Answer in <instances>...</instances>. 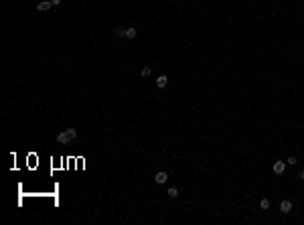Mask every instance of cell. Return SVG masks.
<instances>
[{
  "instance_id": "5bb4252c",
  "label": "cell",
  "mask_w": 304,
  "mask_h": 225,
  "mask_svg": "<svg viewBox=\"0 0 304 225\" xmlns=\"http://www.w3.org/2000/svg\"><path fill=\"white\" fill-rule=\"evenodd\" d=\"M300 181H304V171H302V172H300Z\"/></svg>"
},
{
  "instance_id": "277c9868",
  "label": "cell",
  "mask_w": 304,
  "mask_h": 225,
  "mask_svg": "<svg viewBox=\"0 0 304 225\" xmlns=\"http://www.w3.org/2000/svg\"><path fill=\"white\" fill-rule=\"evenodd\" d=\"M51 6H53V2H51V0H43V2H39V4H37V10H39V12H47Z\"/></svg>"
},
{
  "instance_id": "7a4b0ae2",
  "label": "cell",
  "mask_w": 304,
  "mask_h": 225,
  "mask_svg": "<svg viewBox=\"0 0 304 225\" xmlns=\"http://www.w3.org/2000/svg\"><path fill=\"white\" fill-rule=\"evenodd\" d=\"M154 181H156V185H164V183L168 181V175H166L164 171H160V172L154 175Z\"/></svg>"
},
{
  "instance_id": "30bf717a",
  "label": "cell",
  "mask_w": 304,
  "mask_h": 225,
  "mask_svg": "<svg viewBox=\"0 0 304 225\" xmlns=\"http://www.w3.org/2000/svg\"><path fill=\"white\" fill-rule=\"evenodd\" d=\"M150 73H152V67H150V65H146V67H142V77H148Z\"/></svg>"
},
{
  "instance_id": "8fae6325",
  "label": "cell",
  "mask_w": 304,
  "mask_h": 225,
  "mask_svg": "<svg viewBox=\"0 0 304 225\" xmlns=\"http://www.w3.org/2000/svg\"><path fill=\"white\" fill-rule=\"evenodd\" d=\"M260 207H261L264 211H265V209H270V201H268V199H261V201H260Z\"/></svg>"
},
{
  "instance_id": "ba28073f",
  "label": "cell",
  "mask_w": 304,
  "mask_h": 225,
  "mask_svg": "<svg viewBox=\"0 0 304 225\" xmlns=\"http://www.w3.org/2000/svg\"><path fill=\"white\" fill-rule=\"evenodd\" d=\"M124 34H126V29H122V26H116V29H114V37H116V39H122Z\"/></svg>"
},
{
  "instance_id": "4fadbf2b",
  "label": "cell",
  "mask_w": 304,
  "mask_h": 225,
  "mask_svg": "<svg viewBox=\"0 0 304 225\" xmlns=\"http://www.w3.org/2000/svg\"><path fill=\"white\" fill-rule=\"evenodd\" d=\"M51 2H53V6H59V4H61V0H51Z\"/></svg>"
},
{
  "instance_id": "6da1fadb",
  "label": "cell",
  "mask_w": 304,
  "mask_h": 225,
  "mask_svg": "<svg viewBox=\"0 0 304 225\" xmlns=\"http://www.w3.org/2000/svg\"><path fill=\"white\" fill-rule=\"evenodd\" d=\"M75 138H77V130H75V128H67V130H61V132L57 134L59 144H69V142H73Z\"/></svg>"
},
{
  "instance_id": "9c48e42d",
  "label": "cell",
  "mask_w": 304,
  "mask_h": 225,
  "mask_svg": "<svg viewBox=\"0 0 304 225\" xmlns=\"http://www.w3.org/2000/svg\"><path fill=\"white\" fill-rule=\"evenodd\" d=\"M168 197L170 199H176V197H179V189H176V187H170L168 189Z\"/></svg>"
},
{
  "instance_id": "8992f818",
  "label": "cell",
  "mask_w": 304,
  "mask_h": 225,
  "mask_svg": "<svg viewBox=\"0 0 304 225\" xmlns=\"http://www.w3.org/2000/svg\"><path fill=\"white\" fill-rule=\"evenodd\" d=\"M166 83H168V77H166V75H160V77L156 79V87H158V89L166 87Z\"/></svg>"
},
{
  "instance_id": "5b68a950",
  "label": "cell",
  "mask_w": 304,
  "mask_h": 225,
  "mask_svg": "<svg viewBox=\"0 0 304 225\" xmlns=\"http://www.w3.org/2000/svg\"><path fill=\"white\" fill-rule=\"evenodd\" d=\"M292 207H294V205H292V201H288V199H284V201L280 203V211H282V213H290V211H292Z\"/></svg>"
},
{
  "instance_id": "3957f363",
  "label": "cell",
  "mask_w": 304,
  "mask_h": 225,
  "mask_svg": "<svg viewBox=\"0 0 304 225\" xmlns=\"http://www.w3.org/2000/svg\"><path fill=\"white\" fill-rule=\"evenodd\" d=\"M272 168H274V172H276V175H282V172L286 171V162H284V160H276Z\"/></svg>"
},
{
  "instance_id": "52a82bcc",
  "label": "cell",
  "mask_w": 304,
  "mask_h": 225,
  "mask_svg": "<svg viewBox=\"0 0 304 225\" xmlns=\"http://www.w3.org/2000/svg\"><path fill=\"white\" fill-rule=\"evenodd\" d=\"M136 34H138V30L134 29V26H128V29H126V39H136Z\"/></svg>"
},
{
  "instance_id": "7c38bea8",
  "label": "cell",
  "mask_w": 304,
  "mask_h": 225,
  "mask_svg": "<svg viewBox=\"0 0 304 225\" xmlns=\"http://www.w3.org/2000/svg\"><path fill=\"white\" fill-rule=\"evenodd\" d=\"M288 164H290V167H294V164H296V156H290L288 158Z\"/></svg>"
}]
</instances>
